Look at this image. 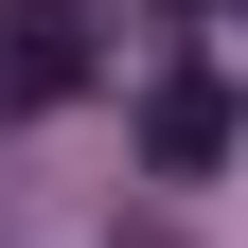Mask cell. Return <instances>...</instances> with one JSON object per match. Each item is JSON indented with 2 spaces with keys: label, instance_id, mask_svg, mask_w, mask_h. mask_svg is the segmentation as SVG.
<instances>
[{
  "label": "cell",
  "instance_id": "cell-1",
  "mask_svg": "<svg viewBox=\"0 0 248 248\" xmlns=\"http://www.w3.org/2000/svg\"><path fill=\"white\" fill-rule=\"evenodd\" d=\"M231 142H248L231 71H160V89H142V177H213Z\"/></svg>",
  "mask_w": 248,
  "mask_h": 248
},
{
  "label": "cell",
  "instance_id": "cell-2",
  "mask_svg": "<svg viewBox=\"0 0 248 248\" xmlns=\"http://www.w3.org/2000/svg\"><path fill=\"white\" fill-rule=\"evenodd\" d=\"M89 89V0H0V107Z\"/></svg>",
  "mask_w": 248,
  "mask_h": 248
}]
</instances>
